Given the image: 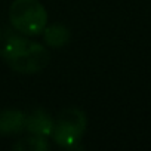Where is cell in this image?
Wrapping results in <instances>:
<instances>
[{
	"label": "cell",
	"mask_w": 151,
	"mask_h": 151,
	"mask_svg": "<svg viewBox=\"0 0 151 151\" xmlns=\"http://www.w3.org/2000/svg\"><path fill=\"white\" fill-rule=\"evenodd\" d=\"M2 55L15 71L24 74L37 73L49 62V52L46 47L15 34L8 36Z\"/></svg>",
	"instance_id": "6da1fadb"
},
{
	"label": "cell",
	"mask_w": 151,
	"mask_h": 151,
	"mask_svg": "<svg viewBox=\"0 0 151 151\" xmlns=\"http://www.w3.org/2000/svg\"><path fill=\"white\" fill-rule=\"evenodd\" d=\"M12 25L24 34H39L43 31L47 15L37 0H15L9 11Z\"/></svg>",
	"instance_id": "7a4b0ae2"
},
{
	"label": "cell",
	"mask_w": 151,
	"mask_h": 151,
	"mask_svg": "<svg viewBox=\"0 0 151 151\" xmlns=\"http://www.w3.org/2000/svg\"><path fill=\"white\" fill-rule=\"evenodd\" d=\"M86 127V117L77 108H67L58 119L55 141L62 147H73Z\"/></svg>",
	"instance_id": "3957f363"
},
{
	"label": "cell",
	"mask_w": 151,
	"mask_h": 151,
	"mask_svg": "<svg viewBox=\"0 0 151 151\" xmlns=\"http://www.w3.org/2000/svg\"><path fill=\"white\" fill-rule=\"evenodd\" d=\"M24 126L36 135H49L53 129V123H52L50 117L43 110H34L31 113V116H28L25 119Z\"/></svg>",
	"instance_id": "277c9868"
},
{
	"label": "cell",
	"mask_w": 151,
	"mask_h": 151,
	"mask_svg": "<svg viewBox=\"0 0 151 151\" xmlns=\"http://www.w3.org/2000/svg\"><path fill=\"white\" fill-rule=\"evenodd\" d=\"M25 124V117L21 111L5 110L0 113V133L11 135L19 132Z\"/></svg>",
	"instance_id": "5b68a950"
},
{
	"label": "cell",
	"mask_w": 151,
	"mask_h": 151,
	"mask_svg": "<svg viewBox=\"0 0 151 151\" xmlns=\"http://www.w3.org/2000/svg\"><path fill=\"white\" fill-rule=\"evenodd\" d=\"M45 40L49 46L61 47L70 40V31L62 24H53L45 30Z\"/></svg>",
	"instance_id": "8992f818"
},
{
	"label": "cell",
	"mask_w": 151,
	"mask_h": 151,
	"mask_svg": "<svg viewBox=\"0 0 151 151\" xmlns=\"http://www.w3.org/2000/svg\"><path fill=\"white\" fill-rule=\"evenodd\" d=\"M15 148H30V150H45L47 148V144L42 138H27L24 142L15 145Z\"/></svg>",
	"instance_id": "52a82bcc"
}]
</instances>
